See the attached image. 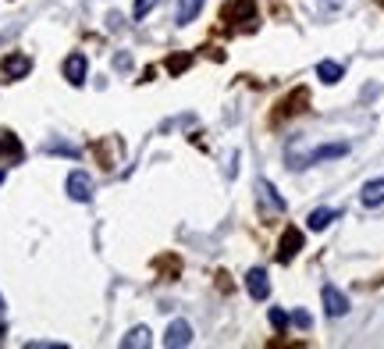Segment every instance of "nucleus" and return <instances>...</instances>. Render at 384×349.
I'll list each match as a JSON object with an SVG mask.
<instances>
[{"mask_svg":"<svg viewBox=\"0 0 384 349\" xmlns=\"http://www.w3.org/2000/svg\"><path fill=\"white\" fill-rule=\"evenodd\" d=\"M68 196H72L75 203H89V200H93V178H89V171L75 168V171L68 175Z\"/></svg>","mask_w":384,"mask_h":349,"instance_id":"1","label":"nucleus"},{"mask_svg":"<svg viewBox=\"0 0 384 349\" xmlns=\"http://www.w3.org/2000/svg\"><path fill=\"white\" fill-rule=\"evenodd\" d=\"M324 310H328V317H345L349 314V299H345V293L341 289H334V285H324Z\"/></svg>","mask_w":384,"mask_h":349,"instance_id":"2","label":"nucleus"},{"mask_svg":"<svg viewBox=\"0 0 384 349\" xmlns=\"http://www.w3.org/2000/svg\"><path fill=\"white\" fill-rule=\"evenodd\" d=\"M192 342V324L189 321H171V328L164 332V346L167 349H182Z\"/></svg>","mask_w":384,"mask_h":349,"instance_id":"3","label":"nucleus"},{"mask_svg":"<svg viewBox=\"0 0 384 349\" xmlns=\"http://www.w3.org/2000/svg\"><path fill=\"white\" fill-rule=\"evenodd\" d=\"M0 72H4V78H25L32 72V61L25 54H8L4 65H0Z\"/></svg>","mask_w":384,"mask_h":349,"instance_id":"4","label":"nucleus"},{"mask_svg":"<svg viewBox=\"0 0 384 349\" xmlns=\"http://www.w3.org/2000/svg\"><path fill=\"white\" fill-rule=\"evenodd\" d=\"M246 289H249V296H253V299H267V296H270L267 271H264V268H253V271L246 275Z\"/></svg>","mask_w":384,"mask_h":349,"instance_id":"5","label":"nucleus"},{"mask_svg":"<svg viewBox=\"0 0 384 349\" xmlns=\"http://www.w3.org/2000/svg\"><path fill=\"white\" fill-rule=\"evenodd\" d=\"M85 68H89L85 54H72L68 61H64V78H68L72 86H82V82H85Z\"/></svg>","mask_w":384,"mask_h":349,"instance_id":"6","label":"nucleus"},{"mask_svg":"<svg viewBox=\"0 0 384 349\" xmlns=\"http://www.w3.org/2000/svg\"><path fill=\"white\" fill-rule=\"evenodd\" d=\"M345 154H349V142H324V147H317L310 154V164H317V160H338V157H345Z\"/></svg>","mask_w":384,"mask_h":349,"instance_id":"7","label":"nucleus"},{"mask_svg":"<svg viewBox=\"0 0 384 349\" xmlns=\"http://www.w3.org/2000/svg\"><path fill=\"white\" fill-rule=\"evenodd\" d=\"M203 11V0H178V11H175V22L178 25H189V22H196Z\"/></svg>","mask_w":384,"mask_h":349,"instance_id":"8","label":"nucleus"},{"mask_svg":"<svg viewBox=\"0 0 384 349\" xmlns=\"http://www.w3.org/2000/svg\"><path fill=\"white\" fill-rule=\"evenodd\" d=\"M149 342H153V339H149V328L146 324H136L132 332L121 339V349H146Z\"/></svg>","mask_w":384,"mask_h":349,"instance_id":"9","label":"nucleus"},{"mask_svg":"<svg viewBox=\"0 0 384 349\" xmlns=\"http://www.w3.org/2000/svg\"><path fill=\"white\" fill-rule=\"evenodd\" d=\"M359 200L367 203V207H381V203H384V178L367 182V186H363V193H359Z\"/></svg>","mask_w":384,"mask_h":349,"instance_id":"10","label":"nucleus"},{"mask_svg":"<svg viewBox=\"0 0 384 349\" xmlns=\"http://www.w3.org/2000/svg\"><path fill=\"white\" fill-rule=\"evenodd\" d=\"M299 250H303V232H299V229H288V232L281 235V260H292Z\"/></svg>","mask_w":384,"mask_h":349,"instance_id":"11","label":"nucleus"},{"mask_svg":"<svg viewBox=\"0 0 384 349\" xmlns=\"http://www.w3.org/2000/svg\"><path fill=\"white\" fill-rule=\"evenodd\" d=\"M331 221H338V211H331V207H317V211L306 218V224H310L313 232H324Z\"/></svg>","mask_w":384,"mask_h":349,"instance_id":"12","label":"nucleus"},{"mask_svg":"<svg viewBox=\"0 0 384 349\" xmlns=\"http://www.w3.org/2000/svg\"><path fill=\"white\" fill-rule=\"evenodd\" d=\"M317 75H320V82H328V86H334V82H341L345 68H341L338 61H320V65H317Z\"/></svg>","mask_w":384,"mask_h":349,"instance_id":"13","label":"nucleus"},{"mask_svg":"<svg viewBox=\"0 0 384 349\" xmlns=\"http://www.w3.org/2000/svg\"><path fill=\"white\" fill-rule=\"evenodd\" d=\"M256 189H260V193H264V200L270 203V207H274L277 214H281V211H285V200H281V196H277V189L270 186V182H267V178H260V182H256Z\"/></svg>","mask_w":384,"mask_h":349,"instance_id":"14","label":"nucleus"},{"mask_svg":"<svg viewBox=\"0 0 384 349\" xmlns=\"http://www.w3.org/2000/svg\"><path fill=\"white\" fill-rule=\"evenodd\" d=\"M246 14H253V0H235V4L224 11L228 22H239V18H246Z\"/></svg>","mask_w":384,"mask_h":349,"instance_id":"15","label":"nucleus"},{"mask_svg":"<svg viewBox=\"0 0 384 349\" xmlns=\"http://www.w3.org/2000/svg\"><path fill=\"white\" fill-rule=\"evenodd\" d=\"M0 150H11L14 157H21V142H18L11 132H0Z\"/></svg>","mask_w":384,"mask_h":349,"instance_id":"16","label":"nucleus"},{"mask_svg":"<svg viewBox=\"0 0 384 349\" xmlns=\"http://www.w3.org/2000/svg\"><path fill=\"white\" fill-rule=\"evenodd\" d=\"M270 324L277 328V332H285V328H288V314L281 310V306H274V310H270Z\"/></svg>","mask_w":384,"mask_h":349,"instance_id":"17","label":"nucleus"},{"mask_svg":"<svg viewBox=\"0 0 384 349\" xmlns=\"http://www.w3.org/2000/svg\"><path fill=\"white\" fill-rule=\"evenodd\" d=\"M157 4H160V0H136V8H132V14H136V18H146V14H149V11H153Z\"/></svg>","mask_w":384,"mask_h":349,"instance_id":"18","label":"nucleus"},{"mask_svg":"<svg viewBox=\"0 0 384 349\" xmlns=\"http://www.w3.org/2000/svg\"><path fill=\"white\" fill-rule=\"evenodd\" d=\"M47 150H50V154H68V157H78V147H68V142H50Z\"/></svg>","mask_w":384,"mask_h":349,"instance_id":"19","label":"nucleus"},{"mask_svg":"<svg viewBox=\"0 0 384 349\" xmlns=\"http://www.w3.org/2000/svg\"><path fill=\"white\" fill-rule=\"evenodd\" d=\"M292 324H299V328H310V324H313V317H310L306 310H295V314H292Z\"/></svg>","mask_w":384,"mask_h":349,"instance_id":"20","label":"nucleus"},{"mask_svg":"<svg viewBox=\"0 0 384 349\" xmlns=\"http://www.w3.org/2000/svg\"><path fill=\"white\" fill-rule=\"evenodd\" d=\"M114 68L118 72H128V68H132V57H128V54H114Z\"/></svg>","mask_w":384,"mask_h":349,"instance_id":"21","label":"nucleus"},{"mask_svg":"<svg viewBox=\"0 0 384 349\" xmlns=\"http://www.w3.org/2000/svg\"><path fill=\"white\" fill-rule=\"evenodd\" d=\"M185 65H189V57H185V54H182V57H171V61H167V68H171V72H182Z\"/></svg>","mask_w":384,"mask_h":349,"instance_id":"22","label":"nucleus"},{"mask_svg":"<svg viewBox=\"0 0 384 349\" xmlns=\"http://www.w3.org/2000/svg\"><path fill=\"white\" fill-rule=\"evenodd\" d=\"M125 22H121V14L118 11H111V14H107V29H121Z\"/></svg>","mask_w":384,"mask_h":349,"instance_id":"23","label":"nucleus"},{"mask_svg":"<svg viewBox=\"0 0 384 349\" xmlns=\"http://www.w3.org/2000/svg\"><path fill=\"white\" fill-rule=\"evenodd\" d=\"M345 0H320V11H338Z\"/></svg>","mask_w":384,"mask_h":349,"instance_id":"24","label":"nucleus"},{"mask_svg":"<svg viewBox=\"0 0 384 349\" xmlns=\"http://www.w3.org/2000/svg\"><path fill=\"white\" fill-rule=\"evenodd\" d=\"M377 93H381V86H377V82H370V86H367V89H363V100H374Z\"/></svg>","mask_w":384,"mask_h":349,"instance_id":"25","label":"nucleus"},{"mask_svg":"<svg viewBox=\"0 0 384 349\" xmlns=\"http://www.w3.org/2000/svg\"><path fill=\"white\" fill-rule=\"evenodd\" d=\"M8 314V306H4V296H0V317H4Z\"/></svg>","mask_w":384,"mask_h":349,"instance_id":"26","label":"nucleus"},{"mask_svg":"<svg viewBox=\"0 0 384 349\" xmlns=\"http://www.w3.org/2000/svg\"><path fill=\"white\" fill-rule=\"evenodd\" d=\"M0 182H4V171H0Z\"/></svg>","mask_w":384,"mask_h":349,"instance_id":"27","label":"nucleus"}]
</instances>
